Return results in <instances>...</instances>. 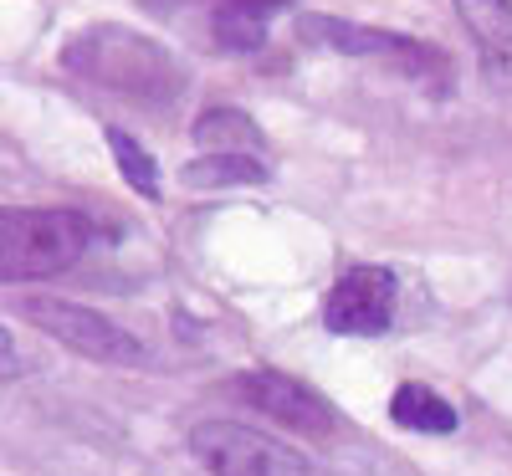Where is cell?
<instances>
[{"label": "cell", "mask_w": 512, "mask_h": 476, "mask_svg": "<svg viewBox=\"0 0 512 476\" xmlns=\"http://www.w3.org/2000/svg\"><path fill=\"white\" fill-rule=\"evenodd\" d=\"M210 36H216V47L226 52H256L267 41V16H251L241 6H216V16H210Z\"/></svg>", "instance_id": "obj_13"}, {"label": "cell", "mask_w": 512, "mask_h": 476, "mask_svg": "<svg viewBox=\"0 0 512 476\" xmlns=\"http://www.w3.org/2000/svg\"><path fill=\"white\" fill-rule=\"evenodd\" d=\"M180 180L190 190H226V185H262L267 180V159L251 154H200L180 169Z\"/></svg>", "instance_id": "obj_11"}, {"label": "cell", "mask_w": 512, "mask_h": 476, "mask_svg": "<svg viewBox=\"0 0 512 476\" xmlns=\"http://www.w3.org/2000/svg\"><path fill=\"white\" fill-rule=\"evenodd\" d=\"M108 149H113L118 175L134 185V195L159 200V164H154V154H149L134 134H128V128H108Z\"/></svg>", "instance_id": "obj_12"}, {"label": "cell", "mask_w": 512, "mask_h": 476, "mask_svg": "<svg viewBox=\"0 0 512 476\" xmlns=\"http://www.w3.org/2000/svg\"><path fill=\"white\" fill-rule=\"evenodd\" d=\"M390 415H395V425L420 430V436H451L456 430L451 400H441L431 384H400L395 400H390Z\"/></svg>", "instance_id": "obj_10"}, {"label": "cell", "mask_w": 512, "mask_h": 476, "mask_svg": "<svg viewBox=\"0 0 512 476\" xmlns=\"http://www.w3.org/2000/svg\"><path fill=\"white\" fill-rule=\"evenodd\" d=\"M62 67L77 72L82 82H98V88H108L118 98H134L144 108H175L190 88L185 62L175 52L159 47L144 31L118 26V21L82 26L62 47Z\"/></svg>", "instance_id": "obj_1"}, {"label": "cell", "mask_w": 512, "mask_h": 476, "mask_svg": "<svg viewBox=\"0 0 512 476\" xmlns=\"http://www.w3.org/2000/svg\"><path fill=\"white\" fill-rule=\"evenodd\" d=\"M395 308H400V282L390 267H349L323 302V323L338 338H374L395 323Z\"/></svg>", "instance_id": "obj_6"}, {"label": "cell", "mask_w": 512, "mask_h": 476, "mask_svg": "<svg viewBox=\"0 0 512 476\" xmlns=\"http://www.w3.org/2000/svg\"><path fill=\"white\" fill-rule=\"evenodd\" d=\"M190 139L200 154H251V159L267 154V134L241 108H205L190 128Z\"/></svg>", "instance_id": "obj_9"}, {"label": "cell", "mask_w": 512, "mask_h": 476, "mask_svg": "<svg viewBox=\"0 0 512 476\" xmlns=\"http://www.w3.org/2000/svg\"><path fill=\"white\" fill-rule=\"evenodd\" d=\"M21 318L41 333H52L62 349L93 359V364H113V369H134L144 364V343L118 328L113 318L82 308V302H67V297H26L21 302Z\"/></svg>", "instance_id": "obj_4"}, {"label": "cell", "mask_w": 512, "mask_h": 476, "mask_svg": "<svg viewBox=\"0 0 512 476\" xmlns=\"http://www.w3.org/2000/svg\"><path fill=\"white\" fill-rule=\"evenodd\" d=\"M231 395H241L246 405H256L262 415H272L277 425L297 430V436H333V430H338V415H333V405L318 395V389L303 384V379H292V374H277V369L236 374Z\"/></svg>", "instance_id": "obj_7"}, {"label": "cell", "mask_w": 512, "mask_h": 476, "mask_svg": "<svg viewBox=\"0 0 512 476\" xmlns=\"http://www.w3.org/2000/svg\"><path fill=\"white\" fill-rule=\"evenodd\" d=\"M139 6H144V11H154V16H169L175 6H185V0H139Z\"/></svg>", "instance_id": "obj_15"}, {"label": "cell", "mask_w": 512, "mask_h": 476, "mask_svg": "<svg viewBox=\"0 0 512 476\" xmlns=\"http://www.w3.org/2000/svg\"><path fill=\"white\" fill-rule=\"evenodd\" d=\"M226 6H241V11H251V16H272V11L292 6V0H226Z\"/></svg>", "instance_id": "obj_14"}, {"label": "cell", "mask_w": 512, "mask_h": 476, "mask_svg": "<svg viewBox=\"0 0 512 476\" xmlns=\"http://www.w3.org/2000/svg\"><path fill=\"white\" fill-rule=\"evenodd\" d=\"M297 41L323 47V52H338V57L384 62V67L400 72V77L446 72V52H436L431 41H415V36L390 31V26H364V21H344V16H323V11L297 16Z\"/></svg>", "instance_id": "obj_3"}, {"label": "cell", "mask_w": 512, "mask_h": 476, "mask_svg": "<svg viewBox=\"0 0 512 476\" xmlns=\"http://www.w3.org/2000/svg\"><path fill=\"white\" fill-rule=\"evenodd\" d=\"M190 451L210 476H313L308 456L262 436L241 420H205L190 430Z\"/></svg>", "instance_id": "obj_5"}, {"label": "cell", "mask_w": 512, "mask_h": 476, "mask_svg": "<svg viewBox=\"0 0 512 476\" xmlns=\"http://www.w3.org/2000/svg\"><path fill=\"white\" fill-rule=\"evenodd\" d=\"M93 246V221L82 210L52 205V210H0V277L6 282H36L57 277L82 262Z\"/></svg>", "instance_id": "obj_2"}, {"label": "cell", "mask_w": 512, "mask_h": 476, "mask_svg": "<svg viewBox=\"0 0 512 476\" xmlns=\"http://www.w3.org/2000/svg\"><path fill=\"white\" fill-rule=\"evenodd\" d=\"M492 88L512 93V0H451Z\"/></svg>", "instance_id": "obj_8"}]
</instances>
